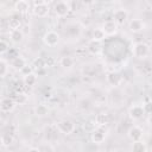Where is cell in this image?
<instances>
[{
	"mask_svg": "<svg viewBox=\"0 0 152 152\" xmlns=\"http://www.w3.org/2000/svg\"><path fill=\"white\" fill-rule=\"evenodd\" d=\"M145 114V108L144 104H133L128 109V115L132 120H140Z\"/></svg>",
	"mask_w": 152,
	"mask_h": 152,
	"instance_id": "cell-6",
	"label": "cell"
},
{
	"mask_svg": "<svg viewBox=\"0 0 152 152\" xmlns=\"http://www.w3.org/2000/svg\"><path fill=\"white\" fill-rule=\"evenodd\" d=\"M106 80H107V82H108L112 87H119V86L124 82V77H122L119 72H116V71L109 72V74L107 75V77H106Z\"/></svg>",
	"mask_w": 152,
	"mask_h": 152,
	"instance_id": "cell-10",
	"label": "cell"
},
{
	"mask_svg": "<svg viewBox=\"0 0 152 152\" xmlns=\"http://www.w3.org/2000/svg\"><path fill=\"white\" fill-rule=\"evenodd\" d=\"M34 114H36L37 116H39V118L46 116V115L49 114V108H48V106H46V104H43V103L37 104V106L34 107Z\"/></svg>",
	"mask_w": 152,
	"mask_h": 152,
	"instance_id": "cell-17",
	"label": "cell"
},
{
	"mask_svg": "<svg viewBox=\"0 0 152 152\" xmlns=\"http://www.w3.org/2000/svg\"><path fill=\"white\" fill-rule=\"evenodd\" d=\"M51 1H52V0H43V2H44V4H46V5H49Z\"/></svg>",
	"mask_w": 152,
	"mask_h": 152,
	"instance_id": "cell-33",
	"label": "cell"
},
{
	"mask_svg": "<svg viewBox=\"0 0 152 152\" xmlns=\"http://www.w3.org/2000/svg\"><path fill=\"white\" fill-rule=\"evenodd\" d=\"M13 100H14L15 104H24V103L27 102V96H26V94H24V93H18V94L14 96Z\"/></svg>",
	"mask_w": 152,
	"mask_h": 152,
	"instance_id": "cell-25",
	"label": "cell"
},
{
	"mask_svg": "<svg viewBox=\"0 0 152 152\" xmlns=\"http://www.w3.org/2000/svg\"><path fill=\"white\" fill-rule=\"evenodd\" d=\"M37 75L34 72H31L26 76H23V81L25 83V86H28V87H33L36 83H37Z\"/></svg>",
	"mask_w": 152,
	"mask_h": 152,
	"instance_id": "cell-19",
	"label": "cell"
},
{
	"mask_svg": "<svg viewBox=\"0 0 152 152\" xmlns=\"http://www.w3.org/2000/svg\"><path fill=\"white\" fill-rule=\"evenodd\" d=\"M75 64V59L71 56H63L59 59V65L63 69H71Z\"/></svg>",
	"mask_w": 152,
	"mask_h": 152,
	"instance_id": "cell-15",
	"label": "cell"
},
{
	"mask_svg": "<svg viewBox=\"0 0 152 152\" xmlns=\"http://www.w3.org/2000/svg\"><path fill=\"white\" fill-rule=\"evenodd\" d=\"M80 31H81V28H80V25L78 24H70L65 28V32L68 34H70L71 37H77L80 34Z\"/></svg>",
	"mask_w": 152,
	"mask_h": 152,
	"instance_id": "cell-20",
	"label": "cell"
},
{
	"mask_svg": "<svg viewBox=\"0 0 152 152\" xmlns=\"http://www.w3.org/2000/svg\"><path fill=\"white\" fill-rule=\"evenodd\" d=\"M19 71H20V74H21L23 76H26V75H28V74L33 72V71H32V66H31V65H28L27 63H26V64H25V65H24Z\"/></svg>",
	"mask_w": 152,
	"mask_h": 152,
	"instance_id": "cell-29",
	"label": "cell"
},
{
	"mask_svg": "<svg viewBox=\"0 0 152 152\" xmlns=\"http://www.w3.org/2000/svg\"><path fill=\"white\" fill-rule=\"evenodd\" d=\"M25 64H26V61L21 56H15L13 58V61H12V66L14 69H17V70H20Z\"/></svg>",
	"mask_w": 152,
	"mask_h": 152,
	"instance_id": "cell-22",
	"label": "cell"
},
{
	"mask_svg": "<svg viewBox=\"0 0 152 152\" xmlns=\"http://www.w3.org/2000/svg\"><path fill=\"white\" fill-rule=\"evenodd\" d=\"M53 10H55V13H56L57 17L63 18V17H66L68 15V13L70 11V6H69V4L66 1L61 0V1H57L55 4Z\"/></svg>",
	"mask_w": 152,
	"mask_h": 152,
	"instance_id": "cell-5",
	"label": "cell"
},
{
	"mask_svg": "<svg viewBox=\"0 0 152 152\" xmlns=\"http://www.w3.org/2000/svg\"><path fill=\"white\" fill-rule=\"evenodd\" d=\"M15 107V102L13 99L11 97H4L1 101H0V110L4 112V113H10L14 109Z\"/></svg>",
	"mask_w": 152,
	"mask_h": 152,
	"instance_id": "cell-12",
	"label": "cell"
},
{
	"mask_svg": "<svg viewBox=\"0 0 152 152\" xmlns=\"http://www.w3.org/2000/svg\"><path fill=\"white\" fill-rule=\"evenodd\" d=\"M56 127H57L58 132H61V133L64 134V135H69V134H71V133L75 131V128H76L75 122L71 121V120H69V119L59 120V121L56 124Z\"/></svg>",
	"mask_w": 152,
	"mask_h": 152,
	"instance_id": "cell-2",
	"label": "cell"
},
{
	"mask_svg": "<svg viewBox=\"0 0 152 152\" xmlns=\"http://www.w3.org/2000/svg\"><path fill=\"white\" fill-rule=\"evenodd\" d=\"M106 132H107V131H106L104 126H97V127L91 132V134H90L91 141H93L94 144H97V145L102 144V142L106 140V137H107V133H106Z\"/></svg>",
	"mask_w": 152,
	"mask_h": 152,
	"instance_id": "cell-3",
	"label": "cell"
},
{
	"mask_svg": "<svg viewBox=\"0 0 152 152\" xmlns=\"http://www.w3.org/2000/svg\"><path fill=\"white\" fill-rule=\"evenodd\" d=\"M102 30L106 33V36H113V34H115L118 32V25L113 20H108V21H106L103 24Z\"/></svg>",
	"mask_w": 152,
	"mask_h": 152,
	"instance_id": "cell-13",
	"label": "cell"
},
{
	"mask_svg": "<svg viewBox=\"0 0 152 152\" xmlns=\"http://www.w3.org/2000/svg\"><path fill=\"white\" fill-rule=\"evenodd\" d=\"M61 40V36L59 33H57L56 31H48L45 32V34L43 36V42L46 46L49 48H53L56 46Z\"/></svg>",
	"mask_w": 152,
	"mask_h": 152,
	"instance_id": "cell-4",
	"label": "cell"
},
{
	"mask_svg": "<svg viewBox=\"0 0 152 152\" xmlns=\"http://www.w3.org/2000/svg\"><path fill=\"white\" fill-rule=\"evenodd\" d=\"M50 10H49V5L46 4H38V5H34L33 10H32V13L38 17V18H45L48 17Z\"/></svg>",
	"mask_w": 152,
	"mask_h": 152,
	"instance_id": "cell-9",
	"label": "cell"
},
{
	"mask_svg": "<svg viewBox=\"0 0 152 152\" xmlns=\"http://www.w3.org/2000/svg\"><path fill=\"white\" fill-rule=\"evenodd\" d=\"M132 53L134 57L139 59H144L150 55V46L144 42L134 43L132 46Z\"/></svg>",
	"mask_w": 152,
	"mask_h": 152,
	"instance_id": "cell-1",
	"label": "cell"
},
{
	"mask_svg": "<svg viewBox=\"0 0 152 152\" xmlns=\"http://www.w3.org/2000/svg\"><path fill=\"white\" fill-rule=\"evenodd\" d=\"M1 144L4 145V146H10V145H12L13 144V137L10 134V133H5L2 137H1Z\"/></svg>",
	"mask_w": 152,
	"mask_h": 152,
	"instance_id": "cell-26",
	"label": "cell"
},
{
	"mask_svg": "<svg viewBox=\"0 0 152 152\" xmlns=\"http://www.w3.org/2000/svg\"><path fill=\"white\" fill-rule=\"evenodd\" d=\"M81 2L83 5H86V6H91V5H94L96 2V0H81Z\"/></svg>",
	"mask_w": 152,
	"mask_h": 152,
	"instance_id": "cell-32",
	"label": "cell"
},
{
	"mask_svg": "<svg viewBox=\"0 0 152 152\" xmlns=\"http://www.w3.org/2000/svg\"><path fill=\"white\" fill-rule=\"evenodd\" d=\"M25 1H30V0H25Z\"/></svg>",
	"mask_w": 152,
	"mask_h": 152,
	"instance_id": "cell-34",
	"label": "cell"
},
{
	"mask_svg": "<svg viewBox=\"0 0 152 152\" xmlns=\"http://www.w3.org/2000/svg\"><path fill=\"white\" fill-rule=\"evenodd\" d=\"M8 27H10L11 30L20 28V27H21V20H20L19 18H15V17L11 18V19L8 20Z\"/></svg>",
	"mask_w": 152,
	"mask_h": 152,
	"instance_id": "cell-24",
	"label": "cell"
},
{
	"mask_svg": "<svg viewBox=\"0 0 152 152\" xmlns=\"http://www.w3.org/2000/svg\"><path fill=\"white\" fill-rule=\"evenodd\" d=\"M10 39L12 43L14 44H18V43H21L23 39H24V33L20 28H17V30H11V33H10Z\"/></svg>",
	"mask_w": 152,
	"mask_h": 152,
	"instance_id": "cell-14",
	"label": "cell"
},
{
	"mask_svg": "<svg viewBox=\"0 0 152 152\" xmlns=\"http://www.w3.org/2000/svg\"><path fill=\"white\" fill-rule=\"evenodd\" d=\"M127 137L129 138L131 141H139V140H142L144 131H142V128H140L139 126H132V127H129V129L127 131Z\"/></svg>",
	"mask_w": 152,
	"mask_h": 152,
	"instance_id": "cell-7",
	"label": "cell"
},
{
	"mask_svg": "<svg viewBox=\"0 0 152 152\" xmlns=\"http://www.w3.org/2000/svg\"><path fill=\"white\" fill-rule=\"evenodd\" d=\"M109 119H108V115L104 114V113H99L96 116H95V124L97 126H106L108 124Z\"/></svg>",
	"mask_w": 152,
	"mask_h": 152,
	"instance_id": "cell-21",
	"label": "cell"
},
{
	"mask_svg": "<svg viewBox=\"0 0 152 152\" xmlns=\"http://www.w3.org/2000/svg\"><path fill=\"white\" fill-rule=\"evenodd\" d=\"M106 37H107V36H106V33L103 32L102 28H95V30L93 31V34H91V40L100 43V42H102Z\"/></svg>",
	"mask_w": 152,
	"mask_h": 152,
	"instance_id": "cell-18",
	"label": "cell"
},
{
	"mask_svg": "<svg viewBox=\"0 0 152 152\" xmlns=\"http://www.w3.org/2000/svg\"><path fill=\"white\" fill-rule=\"evenodd\" d=\"M14 10L19 13H26L30 10V4L28 1H25V0H18L14 4Z\"/></svg>",
	"mask_w": 152,
	"mask_h": 152,
	"instance_id": "cell-16",
	"label": "cell"
},
{
	"mask_svg": "<svg viewBox=\"0 0 152 152\" xmlns=\"http://www.w3.org/2000/svg\"><path fill=\"white\" fill-rule=\"evenodd\" d=\"M53 58L52 57H48V59H45L44 61V66H51L52 64H53Z\"/></svg>",
	"mask_w": 152,
	"mask_h": 152,
	"instance_id": "cell-31",
	"label": "cell"
},
{
	"mask_svg": "<svg viewBox=\"0 0 152 152\" xmlns=\"http://www.w3.org/2000/svg\"><path fill=\"white\" fill-rule=\"evenodd\" d=\"M88 50H89V52H91V53H99V51H100L99 42L91 40V42L88 44Z\"/></svg>",
	"mask_w": 152,
	"mask_h": 152,
	"instance_id": "cell-27",
	"label": "cell"
},
{
	"mask_svg": "<svg viewBox=\"0 0 152 152\" xmlns=\"http://www.w3.org/2000/svg\"><path fill=\"white\" fill-rule=\"evenodd\" d=\"M145 27H146V25H145V23L141 19H132L129 21V24H128V28L133 33L141 32V31L145 30Z\"/></svg>",
	"mask_w": 152,
	"mask_h": 152,
	"instance_id": "cell-11",
	"label": "cell"
},
{
	"mask_svg": "<svg viewBox=\"0 0 152 152\" xmlns=\"http://www.w3.org/2000/svg\"><path fill=\"white\" fill-rule=\"evenodd\" d=\"M132 151H134V152H146L147 151V147H146V145H145V142L142 140L133 141Z\"/></svg>",
	"mask_w": 152,
	"mask_h": 152,
	"instance_id": "cell-23",
	"label": "cell"
},
{
	"mask_svg": "<svg viewBox=\"0 0 152 152\" xmlns=\"http://www.w3.org/2000/svg\"><path fill=\"white\" fill-rule=\"evenodd\" d=\"M7 51H8V43H7L6 40L0 39V55L5 53V52H7Z\"/></svg>",
	"mask_w": 152,
	"mask_h": 152,
	"instance_id": "cell-30",
	"label": "cell"
},
{
	"mask_svg": "<svg viewBox=\"0 0 152 152\" xmlns=\"http://www.w3.org/2000/svg\"><path fill=\"white\" fill-rule=\"evenodd\" d=\"M8 71V65L4 59H0V78L4 77Z\"/></svg>",
	"mask_w": 152,
	"mask_h": 152,
	"instance_id": "cell-28",
	"label": "cell"
},
{
	"mask_svg": "<svg viewBox=\"0 0 152 152\" xmlns=\"http://www.w3.org/2000/svg\"><path fill=\"white\" fill-rule=\"evenodd\" d=\"M113 21L116 25H124L127 19H128V12L125 8H118L114 13H113Z\"/></svg>",
	"mask_w": 152,
	"mask_h": 152,
	"instance_id": "cell-8",
	"label": "cell"
}]
</instances>
